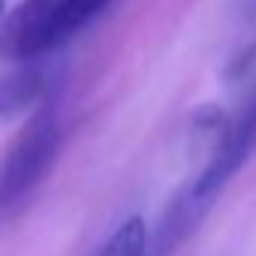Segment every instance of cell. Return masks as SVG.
<instances>
[{
	"mask_svg": "<svg viewBox=\"0 0 256 256\" xmlns=\"http://www.w3.org/2000/svg\"><path fill=\"white\" fill-rule=\"evenodd\" d=\"M253 148H256V96H253L250 106L229 124L226 136L217 142V148H214L208 166L199 172V178L193 181L190 190H193L199 199L211 202V199L226 187V181L247 163V157L253 154Z\"/></svg>",
	"mask_w": 256,
	"mask_h": 256,
	"instance_id": "3957f363",
	"label": "cell"
},
{
	"mask_svg": "<svg viewBox=\"0 0 256 256\" xmlns=\"http://www.w3.org/2000/svg\"><path fill=\"white\" fill-rule=\"evenodd\" d=\"M108 0H22L4 18V52L12 60H36L76 36Z\"/></svg>",
	"mask_w": 256,
	"mask_h": 256,
	"instance_id": "6da1fadb",
	"label": "cell"
},
{
	"mask_svg": "<svg viewBox=\"0 0 256 256\" xmlns=\"http://www.w3.org/2000/svg\"><path fill=\"white\" fill-rule=\"evenodd\" d=\"M58 114L52 106H42L28 126L12 142L6 163H4V178H0V196L4 205H12L16 199L28 196L52 169L54 154H58Z\"/></svg>",
	"mask_w": 256,
	"mask_h": 256,
	"instance_id": "7a4b0ae2",
	"label": "cell"
},
{
	"mask_svg": "<svg viewBox=\"0 0 256 256\" xmlns=\"http://www.w3.org/2000/svg\"><path fill=\"white\" fill-rule=\"evenodd\" d=\"M151 247V232L145 226V217L130 214L102 244L100 256H148Z\"/></svg>",
	"mask_w": 256,
	"mask_h": 256,
	"instance_id": "277c9868",
	"label": "cell"
}]
</instances>
